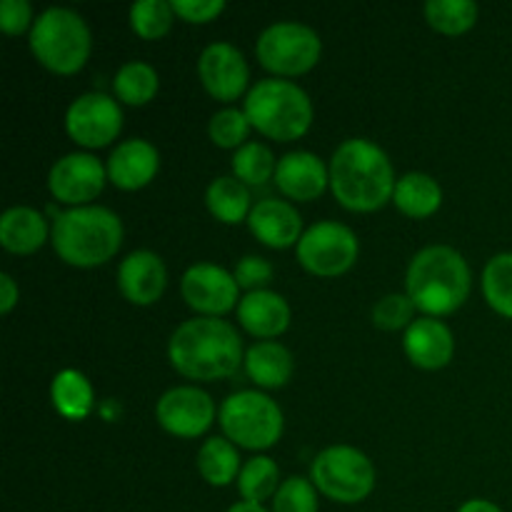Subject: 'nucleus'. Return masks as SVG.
<instances>
[{"label": "nucleus", "mask_w": 512, "mask_h": 512, "mask_svg": "<svg viewBox=\"0 0 512 512\" xmlns=\"http://www.w3.org/2000/svg\"><path fill=\"white\" fill-rule=\"evenodd\" d=\"M395 170L373 140H345L330 160V188L335 200L353 213H375L395 193Z\"/></svg>", "instance_id": "f257e3e1"}, {"label": "nucleus", "mask_w": 512, "mask_h": 512, "mask_svg": "<svg viewBox=\"0 0 512 512\" xmlns=\"http://www.w3.org/2000/svg\"><path fill=\"white\" fill-rule=\"evenodd\" d=\"M170 365L190 380H223L245 363L238 330L220 318L185 320L168 343Z\"/></svg>", "instance_id": "f03ea898"}, {"label": "nucleus", "mask_w": 512, "mask_h": 512, "mask_svg": "<svg viewBox=\"0 0 512 512\" xmlns=\"http://www.w3.org/2000/svg\"><path fill=\"white\" fill-rule=\"evenodd\" d=\"M473 285L468 263L450 245H430L408 268V295L428 318H443L465 305Z\"/></svg>", "instance_id": "7ed1b4c3"}, {"label": "nucleus", "mask_w": 512, "mask_h": 512, "mask_svg": "<svg viewBox=\"0 0 512 512\" xmlns=\"http://www.w3.org/2000/svg\"><path fill=\"white\" fill-rule=\"evenodd\" d=\"M50 243L63 263L73 268H98L123 245V223L113 210L98 205L70 208L55 215Z\"/></svg>", "instance_id": "20e7f679"}, {"label": "nucleus", "mask_w": 512, "mask_h": 512, "mask_svg": "<svg viewBox=\"0 0 512 512\" xmlns=\"http://www.w3.org/2000/svg\"><path fill=\"white\" fill-rule=\"evenodd\" d=\"M243 110L260 135L278 143L303 138L313 125V103L308 93L290 80H260L245 98Z\"/></svg>", "instance_id": "39448f33"}, {"label": "nucleus", "mask_w": 512, "mask_h": 512, "mask_svg": "<svg viewBox=\"0 0 512 512\" xmlns=\"http://www.w3.org/2000/svg\"><path fill=\"white\" fill-rule=\"evenodd\" d=\"M90 30L78 13L50 8L30 30V50L43 68L55 75H73L90 58Z\"/></svg>", "instance_id": "423d86ee"}, {"label": "nucleus", "mask_w": 512, "mask_h": 512, "mask_svg": "<svg viewBox=\"0 0 512 512\" xmlns=\"http://www.w3.org/2000/svg\"><path fill=\"white\" fill-rule=\"evenodd\" d=\"M220 428L233 445L268 450L283 435V410L268 395L243 390L220 405Z\"/></svg>", "instance_id": "0eeeda50"}, {"label": "nucleus", "mask_w": 512, "mask_h": 512, "mask_svg": "<svg viewBox=\"0 0 512 512\" xmlns=\"http://www.w3.org/2000/svg\"><path fill=\"white\" fill-rule=\"evenodd\" d=\"M310 480L333 503H363L375 488V468L365 453L350 445H333L313 460Z\"/></svg>", "instance_id": "6e6552de"}, {"label": "nucleus", "mask_w": 512, "mask_h": 512, "mask_svg": "<svg viewBox=\"0 0 512 512\" xmlns=\"http://www.w3.org/2000/svg\"><path fill=\"white\" fill-rule=\"evenodd\" d=\"M255 53L265 70L283 78H295L310 73L318 65L323 43L308 25L275 23L260 33Z\"/></svg>", "instance_id": "1a4fd4ad"}, {"label": "nucleus", "mask_w": 512, "mask_h": 512, "mask_svg": "<svg viewBox=\"0 0 512 512\" xmlns=\"http://www.w3.org/2000/svg\"><path fill=\"white\" fill-rule=\"evenodd\" d=\"M358 238L343 223L323 220L303 233L298 243V260L308 273L320 278H338L358 260Z\"/></svg>", "instance_id": "9d476101"}, {"label": "nucleus", "mask_w": 512, "mask_h": 512, "mask_svg": "<svg viewBox=\"0 0 512 512\" xmlns=\"http://www.w3.org/2000/svg\"><path fill=\"white\" fill-rule=\"evenodd\" d=\"M65 130L83 148H105L123 130V110L110 95L85 93L65 113Z\"/></svg>", "instance_id": "9b49d317"}, {"label": "nucleus", "mask_w": 512, "mask_h": 512, "mask_svg": "<svg viewBox=\"0 0 512 512\" xmlns=\"http://www.w3.org/2000/svg\"><path fill=\"white\" fill-rule=\"evenodd\" d=\"M238 280L228 270L213 263H198L185 270L180 280V293L188 308L203 318H220L238 303Z\"/></svg>", "instance_id": "f8f14e48"}, {"label": "nucleus", "mask_w": 512, "mask_h": 512, "mask_svg": "<svg viewBox=\"0 0 512 512\" xmlns=\"http://www.w3.org/2000/svg\"><path fill=\"white\" fill-rule=\"evenodd\" d=\"M155 418L175 438H200L215 420V403L205 390L180 385L168 390L155 405Z\"/></svg>", "instance_id": "ddd939ff"}, {"label": "nucleus", "mask_w": 512, "mask_h": 512, "mask_svg": "<svg viewBox=\"0 0 512 512\" xmlns=\"http://www.w3.org/2000/svg\"><path fill=\"white\" fill-rule=\"evenodd\" d=\"M108 180V170L95 155L70 153L53 165L48 188L58 203L85 208L90 200L98 198Z\"/></svg>", "instance_id": "4468645a"}, {"label": "nucleus", "mask_w": 512, "mask_h": 512, "mask_svg": "<svg viewBox=\"0 0 512 512\" xmlns=\"http://www.w3.org/2000/svg\"><path fill=\"white\" fill-rule=\"evenodd\" d=\"M198 75L203 88L215 100L233 103L248 88L250 70L243 53L230 43H213L203 50L198 60Z\"/></svg>", "instance_id": "2eb2a0df"}, {"label": "nucleus", "mask_w": 512, "mask_h": 512, "mask_svg": "<svg viewBox=\"0 0 512 512\" xmlns=\"http://www.w3.org/2000/svg\"><path fill=\"white\" fill-rule=\"evenodd\" d=\"M165 285H168V270L160 255L150 250H135L120 263L118 268V288L128 303L153 305L163 298Z\"/></svg>", "instance_id": "dca6fc26"}, {"label": "nucleus", "mask_w": 512, "mask_h": 512, "mask_svg": "<svg viewBox=\"0 0 512 512\" xmlns=\"http://www.w3.org/2000/svg\"><path fill=\"white\" fill-rule=\"evenodd\" d=\"M275 185L285 198L310 203L320 198L330 185V168H325L318 155L305 153V150L288 153L280 158L278 170H275Z\"/></svg>", "instance_id": "f3484780"}, {"label": "nucleus", "mask_w": 512, "mask_h": 512, "mask_svg": "<svg viewBox=\"0 0 512 512\" xmlns=\"http://www.w3.org/2000/svg\"><path fill=\"white\" fill-rule=\"evenodd\" d=\"M248 225L260 243L275 250L290 248L303 238V218L285 200H260L250 210Z\"/></svg>", "instance_id": "a211bd4d"}, {"label": "nucleus", "mask_w": 512, "mask_h": 512, "mask_svg": "<svg viewBox=\"0 0 512 512\" xmlns=\"http://www.w3.org/2000/svg\"><path fill=\"white\" fill-rule=\"evenodd\" d=\"M160 155L148 140H125L108 158V180L120 190H140L158 175Z\"/></svg>", "instance_id": "6ab92c4d"}, {"label": "nucleus", "mask_w": 512, "mask_h": 512, "mask_svg": "<svg viewBox=\"0 0 512 512\" xmlns=\"http://www.w3.org/2000/svg\"><path fill=\"white\" fill-rule=\"evenodd\" d=\"M405 355L423 370H440L453 360L455 340L448 325L438 318H420L405 330Z\"/></svg>", "instance_id": "aec40b11"}, {"label": "nucleus", "mask_w": 512, "mask_h": 512, "mask_svg": "<svg viewBox=\"0 0 512 512\" xmlns=\"http://www.w3.org/2000/svg\"><path fill=\"white\" fill-rule=\"evenodd\" d=\"M238 320L255 338H278L290 325V305L273 290H255L240 298Z\"/></svg>", "instance_id": "412c9836"}, {"label": "nucleus", "mask_w": 512, "mask_h": 512, "mask_svg": "<svg viewBox=\"0 0 512 512\" xmlns=\"http://www.w3.org/2000/svg\"><path fill=\"white\" fill-rule=\"evenodd\" d=\"M50 230L43 215L33 208H10L0 218V245L13 255H33L48 240Z\"/></svg>", "instance_id": "4be33fe9"}, {"label": "nucleus", "mask_w": 512, "mask_h": 512, "mask_svg": "<svg viewBox=\"0 0 512 512\" xmlns=\"http://www.w3.org/2000/svg\"><path fill=\"white\" fill-rule=\"evenodd\" d=\"M293 355L285 345L273 340H260L245 353V373L260 388H283L293 378Z\"/></svg>", "instance_id": "5701e85b"}, {"label": "nucleus", "mask_w": 512, "mask_h": 512, "mask_svg": "<svg viewBox=\"0 0 512 512\" xmlns=\"http://www.w3.org/2000/svg\"><path fill=\"white\" fill-rule=\"evenodd\" d=\"M393 203L408 218L423 220L438 213L440 205H443V190L430 175L408 173L395 185Z\"/></svg>", "instance_id": "b1692460"}, {"label": "nucleus", "mask_w": 512, "mask_h": 512, "mask_svg": "<svg viewBox=\"0 0 512 512\" xmlns=\"http://www.w3.org/2000/svg\"><path fill=\"white\" fill-rule=\"evenodd\" d=\"M205 205H208L210 215L225 225L243 223V220L250 218V210H253L250 208L248 185L240 183L235 175L233 178L230 175L215 178L208 185V193H205Z\"/></svg>", "instance_id": "393cba45"}, {"label": "nucleus", "mask_w": 512, "mask_h": 512, "mask_svg": "<svg viewBox=\"0 0 512 512\" xmlns=\"http://www.w3.org/2000/svg\"><path fill=\"white\" fill-rule=\"evenodd\" d=\"M55 410L68 420H85L93 410V385L78 370H60L50 385Z\"/></svg>", "instance_id": "a878e982"}, {"label": "nucleus", "mask_w": 512, "mask_h": 512, "mask_svg": "<svg viewBox=\"0 0 512 512\" xmlns=\"http://www.w3.org/2000/svg\"><path fill=\"white\" fill-rule=\"evenodd\" d=\"M198 470L205 483H210L213 488H225L238 480L240 470H243L238 448L228 438L205 440L198 453Z\"/></svg>", "instance_id": "bb28decb"}, {"label": "nucleus", "mask_w": 512, "mask_h": 512, "mask_svg": "<svg viewBox=\"0 0 512 512\" xmlns=\"http://www.w3.org/2000/svg\"><path fill=\"white\" fill-rule=\"evenodd\" d=\"M280 488V468L275 460L258 455V458L245 460L243 470L238 475V493L243 503L263 505V500L275 498Z\"/></svg>", "instance_id": "cd10ccee"}, {"label": "nucleus", "mask_w": 512, "mask_h": 512, "mask_svg": "<svg viewBox=\"0 0 512 512\" xmlns=\"http://www.w3.org/2000/svg\"><path fill=\"white\" fill-rule=\"evenodd\" d=\"M158 88L160 80L155 68L148 63H140V60L125 63L113 80L115 95L125 105H148L158 95Z\"/></svg>", "instance_id": "c85d7f7f"}, {"label": "nucleus", "mask_w": 512, "mask_h": 512, "mask_svg": "<svg viewBox=\"0 0 512 512\" xmlns=\"http://www.w3.org/2000/svg\"><path fill=\"white\" fill-rule=\"evenodd\" d=\"M425 20L443 35H463L478 23V5L473 0H430Z\"/></svg>", "instance_id": "c756f323"}, {"label": "nucleus", "mask_w": 512, "mask_h": 512, "mask_svg": "<svg viewBox=\"0 0 512 512\" xmlns=\"http://www.w3.org/2000/svg\"><path fill=\"white\" fill-rule=\"evenodd\" d=\"M483 295L495 313L512 320V253L488 260L483 270Z\"/></svg>", "instance_id": "7c9ffc66"}, {"label": "nucleus", "mask_w": 512, "mask_h": 512, "mask_svg": "<svg viewBox=\"0 0 512 512\" xmlns=\"http://www.w3.org/2000/svg\"><path fill=\"white\" fill-rule=\"evenodd\" d=\"M175 20L173 5L165 0H140L130 8V28L143 40H160L170 33Z\"/></svg>", "instance_id": "2f4dec72"}, {"label": "nucleus", "mask_w": 512, "mask_h": 512, "mask_svg": "<svg viewBox=\"0 0 512 512\" xmlns=\"http://www.w3.org/2000/svg\"><path fill=\"white\" fill-rule=\"evenodd\" d=\"M275 170L278 163L263 143H245L243 148L235 150L233 173L243 185H265L275 178Z\"/></svg>", "instance_id": "473e14b6"}, {"label": "nucleus", "mask_w": 512, "mask_h": 512, "mask_svg": "<svg viewBox=\"0 0 512 512\" xmlns=\"http://www.w3.org/2000/svg\"><path fill=\"white\" fill-rule=\"evenodd\" d=\"M250 128H253V125H250L245 110L225 108L210 118L208 133H210V140H213L218 148L240 150L245 145V140H248Z\"/></svg>", "instance_id": "72a5a7b5"}, {"label": "nucleus", "mask_w": 512, "mask_h": 512, "mask_svg": "<svg viewBox=\"0 0 512 512\" xmlns=\"http://www.w3.org/2000/svg\"><path fill=\"white\" fill-rule=\"evenodd\" d=\"M415 310L418 308H415L408 293L385 295L373 308V325L380 330H388V333H395V330L403 328L408 330L415 323Z\"/></svg>", "instance_id": "f704fd0d"}, {"label": "nucleus", "mask_w": 512, "mask_h": 512, "mask_svg": "<svg viewBox=\"0 0 512 512\" xmlns=\"http://www.w3.org/2000/svg\"><path fill=\"white\" fill-rule=\"evenodd\" d=\"M273 512H318V488L305 478H288L275 493Z\"/></svg>", "instance_id": "c9c22d12"}, {"label": "nucleus", "mask_w": 512, "mask_h": 512, "mask_svg": "<svg viewBox=\"0 0 512 512\" xmlns=\"http://www.w3.org/2000/svg\"><path fill=\"white\" fill-rule=\"evenodd\" d=\"M233 275L240 288L255 293V290H265V285L273 283V265L268 260L258 258V255H248V258L235 265Z\"/></svg>", "instance_id": "e433bc0d"}, {"label": "nucleus", "mask_w": 512, "mask_h": 512, "mask_svg": "<svg viewBox=\"0 0 512 512\" xmlns=\"http://www.w3.org/2000/svg\"><path fill=\"white\" fill-rule=\"evenodd\" d=\"M173 10L180 20L185 23H210V20L218 18L225 10L223 0H173Z\"/></svg>", "instance_id": "4c0bfd02"}, {"label": "nucleus", "mask_w": 512, "mask_h": 512, "mask_svg": "<svg viewBox=\"0 0 512 512\" xmlns=\"http://www.w3.org/2000/svg\"><path fill=\"white\" fill-rule=\"evenodd\" d=\"M30 23H33L30 3H25V0H3L0 3V28H3V33L23 35L30 28Z\"/></svg>", "instance_id": "58836bf2"}, {"label": "nucleus", "mask_w": 512, "mask_h": 512, "mask_svg": "<svg viewBox=\"0 0 512 512\" xmlns=\"http://www.w3.org/2000/svg\"><path fill=\"white\" fill-rule=\"evenodd\" d=\"M18 298H20V290L18 285H15V280L10 278L8 273L0 275V313L8 315L10 310L18 305Z\"/></svg>", "instance_id": "ea45409f"}, {"label": "nucleus", "mask_w": 512, "mask_h": 512, "mask_svg": "<svg viewBox=\"0 0 512 512\" xmlns=\"http://www.w3.org/2000/svg\"><path fill=\"white\" fill-rule=\"evenodd\" d=\"M458 512H503V510H500L495 503H490V500L475 498V500H468V503H465Z\"/></svg>", "instance_id": "a19ab883"}, {"label": "nucleus", "mask_w": 512, "mask_h": 512, "mask_svg": "<svg viewBox=\"0 0 512 512\" xmlns=\"http://www.w3.org/2000/svg\"><path fill=\"white\" fill-rule=\"evenodd\" d=\"M228 512H268L263 505H253V503H235Z\"/></svg>", "instance_id": "79ce46f5"}]
</instances>
